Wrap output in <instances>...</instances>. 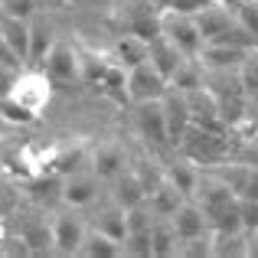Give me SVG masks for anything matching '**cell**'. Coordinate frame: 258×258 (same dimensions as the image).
I'll return each instance as SVG.
<instances>
[{"label": "cell", "instance_id": "cell-10", "mask_svg": "<svg viewBox=\"0 0 258 258\" xmlns=\"http://www.w3.org/2000/svg\"><path fill=\"white\" fill-rule=\"evenodd\" d=\"M98 183H101V176L95 173V170H76V173H69L62 180V200L69 203L72 209L92 206V203L98 200Z\"/></svg>", "mask_w": 258, "mask_h": 258}, {"label": "cell", "instance_id": "cell-17", "mask_svg": "<svg viewBox=\"0 0 258 258\" xmlns=\"http://www.w3.org/2000/svg\"><path fill=\"white\" fill-rule=\"evenodd\" d=\"M82 164H88V154H85V144H62L56 151L46 154V167L59 176H69L76 170H82Z\"/></svg>", "mask_w": 258, "mask_h": 258}, {"label": "cell", "instance_id": "cell-21", "mask_svg": "<svg viewBox=\"0 0 258 258\" xmlns=\"http://www.w3.org/2000/svg\"><path fill=\"white\" fill-rule=\"evenodd\" d=\"M151 245H154V258L180 255V235H176L170 216H157V219H154V226H151Z\"/></svg>", "mask_w": 258, "mask_h": 258}, {"label": "cell", "instance_id": "cell-40", "mask_svg": "<svg viewBox=\"0 0 258 258\" xmlns=\"http://www.w3.org/2000/svg\"><path fill=\"white\" fill-rule=\"evenodd\" d=\"M0 242H4V226H0Z\"/></svg>", "mask_w": 258, "mask_h": 258}, {"label": "cell", "instance_id": "cell-14", "mask_svg": "<svg viewBox=\"0 0 258 258\" xmlns=\"http://www.w3.org/2000/svg\"><path fill=\"white\" fill-rule=\"evenodd\" d=\"M111 200L121 203L124 209L147 203V189H144V183H141V176H138V170H134V167L121 170V173L111 180Z\"/></svg>", "mask_w": 258, "mask_h": 258}, {"label": "cell", "instance_id": "cell-35", "mask_svg": "<svg viewBox=\"0 0 258 258\" xmlns=\"http://www.w3.org/2000/svg\"><path fill=\"white\" fill-rule=\"evenodd\" d=\"M209 4H213V0H170V4H167V10L186 13V17H196V13H203Z\"/></svg>", "mask_w": 258, "mask_h": 258}, {"label": "cell", "instance_id": "cell-26", "mask_svg": "<svg viewBox=\"0 0 258 258\" xmlns=\"http://www.w3.org/2000/svg\"><path fill=\"white\" fill-rule=\"evenodd\" d=\"M101 95H108V98L118 101V105H127V101H131V95H127V69L118 66L114 59H111V66H108L105 79H101Z\"/></svg>", "mask_w": 258, "mask_h": 258}, {"label": "cell", "instance_id": "cell-36", "mask_svg": "<svg viewBox=\"0 0 258 258\" xmlns=\"http://www.w3.org/2000/svg\"><path fill=\"white\" fill-rule=\"evenodd\" d=\"M17 76H20V69H10V66H0V98H7V95H10L13 82H17Z\"/></svg>", "mask_w": 258, "mask_h": 258}, {"label": "cell", "instance_id": "cell-24", "mask_svg": "<svg viewBox=\"0 0 258 258\" xmlns=\"http://www.w3.org/2000/svg\"><path fill=\"white\" fill-rule=\"evenodd\" d=\"M213 258H248V232H213Z\"/></svg>", "mask_w": 258, "mask_h": 258}, {"label": "cell", "instance_id": "cell-2", "mask_svg": "<svg viewBox=\"0 0 258 258\" xmlns=\"http://www.w3.org/2000/svg\"><path fill=\"white\" fill-rule=\"evenodd\" d=\"M52 88H56V85H52V79L46 76L43 69L26 66V69H20V76H17V82H13V88H10L7 98L20 101V105L30 108L33 114H43L46 105H49V98H52Z\"/></svg>", "mask_w": 258, "mask_h": 258}, {"label": "cell", "instance_id": "cell-7", "mask_svg": "<svg viewBox=\"0 0 258 258\" xmlns=\"http://www.w3.org/2000/svg\"><path fill=\"white\" fill-rule=\"evenodd\" d=\"M186 105H189V118L196 127H206V131H226V121H222L219 101L209 92V85H200L193 92H186Z\"/></svg>", "mask_w": 258, "mask_h": 258}, {"label": "cell", "instance_id": "cell-25", "mask_svg": "<svg viewBox=\"0 0 258 258\" xmlns=\"http://www.w3.org/2000/svg\"><path fill=\"white\" fill-rule=\"evenodd\" d=\"M170 85L180 88V92H193V88L206 85V69H203V62H200L196 56H186V59L180 62V69L173 72Z\"/></svg>", "mask_w": 258, "mask_h": 258}, {"label": "cell", "instance_id": "cell-8", "mask_svg": "<svg viewBox=\"0 0 258 258\" xmlns=\"http://www.w3.org/2000/svg\"><path fill=\"white\" fill-rule=\"evenodd\" d=\"M85 222L76 213H56L52 219V252L56 255H79L85 239Z\"/></svg>", "mask_w": 258, "mask_h": 258}, {"label": "cell", "instance_id": "cell-33", "mask_svg": "<svg viewBox=\"0 0 258 258\" xmlns=\"http://www.w3.org/2000/svg\"><path fill=\"white\" fill-rule=\"evenodd\" d=\"M0 13H4V17L30 20L33 13H36V0H0Z\"/></svg>", "mask_w": 258, "mask_h": 258}, {"label": "cell", "instance_id": "cell-11", "mask_svg": "<svg viewBox=\"0 0 258 258\" xmlns=\"http://www.w3.org/2000/svg\"><path fill=\"white\" fill-rule=\"evenodd\" d=\"M248 52H252V49H245V46H232V43H206L196 59L203 62L206 72H213V69H239V66L248 59Z\"/></svg>", "mask_w": 258, "mask_h": 258}, {"label": "cell", "instance_id": "cell-16", "mask_svg": "<svg viewBox=\"0 0 258 258\" xmlns=\"http://www.w3.org/2000/svg\"><path fill=\"white\" fill-rule=\"evenodd\" d=\"M88 164H92V170L101 176V180H114L121 170H127V157L124 151H121V144H101L92 151V157H88Z\"/></svg>", "mask_w": 258, "mask_h": 258}, {"label": "cell", "instance_id": "cell-37", "mask_svg": "<svg viewBox=\"0 0 258 258\" xmlns=\"http://www.w3.org/2000/svg\"><path fill=\"white\" fill-rule=\"evenodd\" d=\"M242 196H252V200H258V167L252 170V180H248V186H245V193Z\"/></svg>", "mask_w": 258, "mask_h": 258}, {"label": "cell", "instance_id": "cell-34", "mask_svg": "<svg viewBox=\"0 0 258 258\" xmlns=\"http://www.w3.org/2000/svg\"><path fill=\"white\" fill-rule=\"evenodd\" d=\"M239 209H242V226H245V232H255L258 229V200L239 196Z\"/></svg>", "mask_w": 258, "mask_h": 258}, {"label": "cell", "instance_id": "cell-4", "mask_svg": "<svg viewBox=\"0 0 258 258\" xmlns=\"http://www.w3.org/2000/svg\"><path fill=\"white\" fill-rule=\"evenodd\" d=\"M134 127L151 147H167L170 144V131H167V114L164 101H138L134 108Z\"/></svg>", "mask_w": 258, "mask_h": 258}, {"label": "cell", "instance_id": "cell-27", "mask_svg": "<svg viewBox=\"0 0 258 258\" xmlns=\"http://www.w3.org/2000/svg\"><path fill=\"white\" fill-rule=\"evenodd\" d=\"M167 180H170L173 186L186 196V200H193L196 186H200V170H196L193 160H180V164H170V167H167Z\"/></svg>", "mask_w": 258, "mask_h": 258}, {"label": "cell", "instance_id": "cell-29", "mask_svg": "<svg viewBox=\"0 0 258 258\" xmlns=\"http://www.w3.org/2000/svg\"><path fill=\"white\" fill-rule=\"evenodd\" d=\"M0 118L10 121V124H36L39 114H33L30 108H23L20 101H13V98H0Z\"/></svg>", "mask_w": 258, "mask_h": 258}, {"label": "cell", "instance_id": "cell-41", "mask_svg": "<svg viewBox=\"0 0 258 258\" xmlns=\"http://www.w3.org/2000/svg\"><path fill=\"white\" fill-rule=\"evenodd\" d=\"M59 4H66V0H59Z\"/></svg>", "mask_w": 258, "mask_h": 258}, {"label": "cell", "instance_id": "cell-3", "mask_svg": "<svg viewBox=\"0 0 258 258\" xmlns=\"http://www.w3.org/2000/svg\"><path fill=\"white\" fill-rule=\"evenodd\" d=\"M43 72L52 79L56 88H72L76 82H82V66H79L76 43L56 39V46L49 49V56H46V62H43Z\"/></svg>", "mask_w": 258, "mask_h": 258}, {"label": "cell", "instance_id": "cell-1", "mask_svg": "<svg viewBox=\"0 0 258 258\" xmlns=\"http://www.w3.org/2000/svg\"><path fill=\"white\" fill-rule=\"evenodd\" d=\"M176 147L193 164H222L229 154L226 131H206V127H196V124H189V131L183 134V141Z\"/></svg>", "mask_w": 258, "mask_h": 258}, {"label": "cell", "instance_id": "cell-30", "mask_svg": "<svg viewBox=\"0 0 258 258\" xmlns=\"http://www.w3.org/2000/svg\"><path fill=\"white\" fill-rule=\"evenodd\" d=\"M232 13H235V20L252 33V39L258 43V0H239V4L232 7Z\"/></svg>", "mask_w": 258, "mask_h": 258}, {"label": "cell", "instance_id": "cell-31", "mask_svg": "<svg viewBox=\"0 0 258 258\" xmlns=\"http://www.w3.org/2000/svg\"><path fill=\"white\" fill-rule=\"evenodd\" d=\"M134 170H138V176H141V183H144L147 193H151V189H157L160 183L167 180V170H160L154 160H138V164H134Z\"/></svg>", "mask_w": 258, "mask_h": 258}, {"label": "cell", "instance_id": "cell-5", "mask_svg": "<svg viewBox=\"0 0 258 258\" xmlns=\"http://www.w3.org/2000/svg\"><path fill=\"white\" fill-rule=\"evenodd\" d=\"M167 76H160L157 66L147 59V62L134 66V69H127V95H131V101L138 105V101H157L167 95Z\"/></svg>", "mask_w": 258, "mask_h": 258}, {"label": "cell", "instance_id": "cell-13", "mask_svg": "<svg viewBox=\"0 0 258 258\" xmlns=\"http://www.w3.org/2000/svg\"><path fill=\"white\" fill-rule=\"evenodd\" d=\"M108 56H111L118 66H124V69H134V66H141V62L151 59V43L141 39V36H134V33H118V39H114V46H111Z\"/></svg>", "mask_w": 258, "mask_h": 258}, {"label": "cell", "instance_id": "cell-9", "mask_svg": "<svg viewBox=\"0 0 258 258\" xmlns=\"http://www.w3.org/2000/svg\"><path fill=\"white\" fill-rule=\"evenodd\" d=\"M164 114H167V131H170V144L176 147L183 141V134L189 131V124H193V118H189V105H186V92H180V88H167L164 98Z\"/></svg>", "mask_w": 258, "mask_h": 258}, {"label": "cell", "instance_id": "cell-32", "mask_svg": "<svg viewBox=\"0 0 258 258\" xmlns=\"http://www.w3.org/2000/svg\"><path fill=\"white\" fill-rule=\"evenodd\" d=\"M180 255L183 258H206V255H213V232L196 235V239H183L180 242Z\"/></svg>", "mask_w": 258, "mask_h": 258}, {"label": "cell", "instance_id": "cell-38", "mask_svg": "<svg viewBox=\"0 0 258 258\" xmlns=\"http://www.w3.org/2000/svg\"><path fill=\"white\" fill-rule=\"evenodd\" d=\"M248 258H258V229L248 232Z\"/></svg>", "mask_w": 258, "mask_h": 258}, {"label": "cell", "instance_id": "cell-18", "mask_svg": "<svg viewBox=\"0 0 258 258\" xmlns=\"http://www.w3.org/2000/svg\"><path fill=\"white\" fill-rule=\"evenodd\" d=\"M56 30H52L46 20H36V23H30V59H26V66H33V69H43L46 56H49V49L56 46Z\"/></svg>", "mask_w": 258, "mask_h": 258}, {"label": "cell", "instance_id": "cell-12", "mask_svg": "<svg viewBox=\"0 0 258 258\" xmlns=\"http://www.w3.org/2000/svg\"><path fill=\"white\" fill-rule=\"evenodd\" d=\"M170 219H173V229H176V235H180V242L213 232V226H209V216L203 213V206H200L196 200H186V203H183V206L170 216Z\"/></svg>", "mask_w": 258, "mask_h": 258}, {"label": "cell", "instance_id": "cell-28", "mask_svg": "<svg viewBox=\"0 0 258 258\" xmlns=\"http://www.w3.org/2000/svg\"><path fill=\"white\" fill-rule=\"evenodd\" d=\"M239 82L245 88L248 101H258V49H252L248 59L239 66Z\"/></svg>", "mask_w": 258, "mask_h": 258}, {"label": "cell", "instance_id": "cell-23", "mask_svg": "<svg viewBox=\"0 0 258 258\" xmlns=\"http://www.w3.org/2000/svg\"><path fill=\"white\" fill-rule=\"evenodd\" d=\"M183 203H186V196H183L170 180H164L157 189H151V193H147V206L154 209V216H173Z\"/></svg>", "mask_w": 258, "mask_h": 258}, {"label": "cell", "instance_id": "cell-20", "mask_svg": "<svg viewBox=\"0 0 258 258\" xmlns=\"http://www.w3.org/2000/svg\"><path fill=\"white\" fill-rule=\"evenodd\" d=\"M79 255H82V258H118V255H124V242L111 239L108 232H101V229L92 226L85 232V239H82Z\"/></svg>", "mask_w": 258, "mask_h": 258}, {"label": "cell", "instance_id": "cell-6", "mask_svg": "<svg viewBox=\"0 0 258 258\" xmlns=\"http://www.w3.org/2000/svg\"><path fill=\"white\" fill-rule=\"evenodd\" d=\"M164 33L186 52V56H200V49L206 46L200 26H196V17H186V13L164 10Z\"/></svg>", "mask_w": 258, "mask_h": 258}, {"label": "cell", "instance_id": "cell-19", "mask_svg": "<svg viewBox=\"0 0 258 258\" xmlns=\"http://www.w3.org/2000/svg\"><path fill=\"white\" fill-rule=\"evenodd\" d=\"M76 52H79V66H82V82L101 88V79H105L108 66H111V56H105V52L79 43V39H76Z\"/></svg>", "mask_w": 258, "mask_h": 258}, {"label": "cell", "instance_id": "cell-22", "mask_svg": "<svg viewBox=\"0 0 258 258\" xmlns=\"http://www.w3.org/2000/svg\"><path fill=\"white\" fill-rule=\"evenodd\" d=\"M0 33H4V39L13 46V52L26 62V59H30V20L4 17V13H0Z\"/></svg>", "mask_w": 258, "mask_h": 258}, {"label": "cell", "instance_id": "cell-15", "mask_svg": "<svg viewBox=\"0 0 258 258\" xmlns=\"http://www.w3.org/2000/svg\"><path fill=\"white\" fill-rule=\"evenodd\" d=\"M186 59V52L180 49V46L173 43L167 33H160L157 39H151V62L157 66V72L160 76H167V82L173 79V72L180 69V62Z\"/></svg>", "mask_w": 258, "mask_h": 258}, {"label": "cell", "instance_id": "cell-39", "mask_svg": "<svg viewBox=\"0 0 258 258\" xmlns=\"http://www.w3.org/2000/svg\"><path fill=\"white\" fill-rule=\"evenodd\" d=\"M213 4H222V7H229V10H232V7L239 4V0H213Z\"/></svg>", "mask_w": 258, "mask_h": 258}]
</instances>
